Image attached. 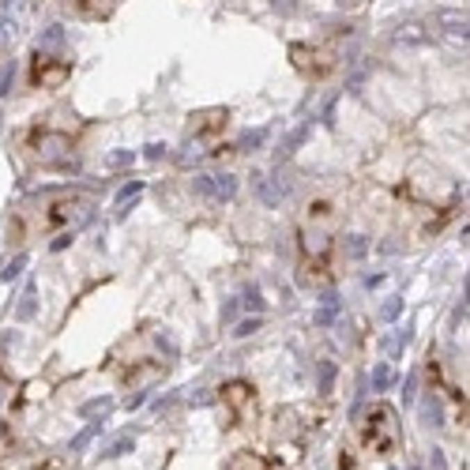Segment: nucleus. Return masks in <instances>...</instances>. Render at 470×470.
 Listing matches in <instances>:
<instances>
[{
    "mask_svg": "<svg viewBox=\"0 0 470 470\" xmlns=\"http://www.w3.org/2000/svg\"><path fill=\"white\" fill-rule=\"evenodd\" d=\"M335 229H339V215L331 204H312L305 222H301V282L327 279V264H331V248H335Z\"/></svg>",
    "mask_w": 470,
    "mask_h": 470,
    "instance_id": "nucleus-1",
    "label": "nucleus"
},
{
    "mask_svg": "<svg viewBox=\"0 0 470 470\" xmlns=\"http://www.w3.org/2000/svg\"><path fill=\"white\" fill-rule=\"evenodd\" d=\"M362 444L376 455H391L403 444V429H399V414L388 403H376L362 421Z\"/></svg>",
    "mask_w": 470,
    "mask_h": 470,
    "instance_id": "nucleus-2",
    "label": "nucleus"
},
{
    "mask_svg": "<svg viewBox=\"0 0 470 470\" xmlns=\"http://www.w3.org/2000/svg\"><path fill=\"white\" fill-rule=\"evenodd\" d=\"M26 151H31L38 162H45V165L68 162L72 136L68 132H57V128H31V136H26Z\"/></svg>",
    "mask_w": 470,
    "mask_h": 470,
    "instance_id": "nucleus-3",
    "label": "nucleus"
},
{
    "mask_svg": "<svg viewBox=\"0 0 470 470\" xmlns=\"http://www.w3.org/2000/svg\"><path fill=\"white\" fill-rule=\"evenodd\" d=\"M218 395H222V407L229 410L234 426H245V421L256 418V388L248 380H226Z\"/></svg>",
    "mask_w": 470,
    "mask_h": 470,
    "instance_id": "nucleus-4",
    "label": "nucleus"
},
{
    "mask_svg": "<svg viewBox=\"0 0 470 470\" xmlns=\"http://www.w3.org/2000/svg\"><path fill=\"white\" fill-rule=\"evenodd\" d=\"M72 76V60L64 57H49V53H34L31 57V87H42V90H57L64 87Z\"/></svg>",
    "mask_w": 470,
    "mask_h": 470,
    "instance_id": "nucleus-5",
    "label": "nucleus"
},
{
    "mask_svg": "<svg viewBox=\"0 0 470 470\" xmlns=\"http://www.w3.org/2000/svg\"><path fill=\"white\" fill-rule=\"evenodd\" d=\"M290 57L298 64V72H305L312 79H324L335 68V49L331 45H290Z\"/></svg>",
    "mask_w": 470,
    "mask_h": 470,
    "instance_id": "nucleus-6",
    "label": "nucleus"
},
{
    "mask_svg": "<svg viewBox=\"0 0 470 470\" xmlns=\"http://www.w3.org/2000/svg\"><path fill=\"white\" fill-rule=\"evenodd\" d=\"M226 121H229V109H222V106L200 109V113L188 117V136H196V140H215L226 128Z\"/></svg>",
    "mask_w": 470,
    "mask_h": 470,
    "instance_id": "nucleus-7",
    "label": "nucleus"
},
{
    "mask_svg": "<svg viewBox=\"0 0 470 470\" xmlns=\"http://www.w3.org/2000/svg\"><path fill=\"white\" fill-rule=\"evenodd\" d=\"M162 376H165V365H162V362H136V365L124 373V388L147 391L151 384H159Z\"/></svg>",
    "mask_w": 470,
    "mask_h": 470,
    "instance_id": "nucleus-8",
    "label": "nucleus"
},
{
    "mask_svg": "<svg viewBox=\"0 0 470 470\" xmlns=\"http://www.w3.org/2000/svg\"><path fill=\"white\" fill-rule=\"evenodd\" d=\"M76 207H83L79 196H60V200H53L49 211L42 215V226H45V229H57V226H64V222H72Z\"/></svg>",
    "mask_w": 470,
    "mask_h": 470,
    "instance_id": "nucleus-9",
    "label": "nucleus"
},
{
    "mask_svg": "<svg viewBox=\"0 0 470 470\" xmlns=\"http://www.w3.org/2000/svg\"><path fill=\"white\" fill-rule=\"evenodd\" d=\"M196 188H200V192H211L215 200H229V196L237 192V181H234V177H200Z\"/></svg>",
    "mask_w": 470,
    "mask_h": 470,
    "instance_id": "nucleus-10",
    "label": "nucleus"
},
{
    "mask_svg": "<svg viewBox=\"0 0 470 470\" xmlns=\"http://www.w3.org/2000/svg\"><path fill=\"white\" fill-rule=\"evenodd\" d=\"M117 4H121V0H76L83 19H106V15L117 12Z\"/></svg>",
    "mask_w": 470,
    "mask_h": 470,
    "instance_id": "nucleus-11",
    "label": "nucleus"
},
{
    "mask_svg": "<svg viewBox=\"0 0 470 470\" xmlns=\"http://www.w3.org/2000/svg\"><path fill=\"white\" fill-rule=\"evenodd\" d=\"M226 470H271V459L260 455V451H237L226 463Z\"/></svg>",
    "mask_w": 470,
    "mask_h": 470,
    "instance_id": "nucleus-12",
    "label": "nucleus"
},
{
    "mask_svg": "<svg viewBox=\"0 0 470 470\" xmlns=\"http://www.w3.org/2000/svg\"><path fill=\"white\" fill-rule=\"evenodd\" d=\"M440 23L448 26V34H455V38L463 34L467 38V15L463 12H440Z\"/></svg>",
    "mask_w": 470,
    "mask_h": 470,
    "instance_id": "nucleus-13",
    "label": "nucleus"
},
{
    "mask_svg": "<svg viewBox=\"0 0 470 470\" xmlns=\"http://www.w3.org/2000/svg\"><path fill=\"white\" fill-rule=\"evenodd\" d=\"M373 384H376V391H388L391 388V368L384 365V362L373 368Z\"/></svg>",
    "mask_w": 470,
    "mask_h": 470,
    "instance_id": "nucleus-14",
    "label": "nucleus"
},
{
    "mask_svg": "<svg viewBox=\"0 0 470 470\" xmlns=\"http://www.w3.org/2000/svg\"><path fill=\"white\" fill-rule=\"evenodd\" d=\"M132 444H136V437H132V432H124V437H117L113 444L106 448V455H109V459H113V455H124V451L132 448Z\"/></svg>",
    "mask_w": 470,
    "mask_h": 470,
    "instance_id": "nucleus-15",
    "label": "nucleus"
},
{
    "mask_svg": "<svg viewBox=\"0 0 470 470\" xmlns=\"http://www.w3.org/2000/svg\"><path fill=\"white\" fill-rule=\"evenodd\" d=\"M109 410H113V399H90V403H83L79 414H87V418H90V414H109Z\"/></svg>",
    "mask_w": 470,
    "mask_h": 470,
    "instance_id": "nucleus-16",
    "label": "nucleus"
},
{
    "mask_svg": "<svg viewBox=\"0 0 470 470\" xmlns=\"http://www.w3.org/2000/svg\"><path fill=\"white\" fill-rule=\"evenodd\" d=\"M23 267H26V256H15V260H12V264H8V267H4V271H0V279H4V282L19 279V271H23Z\"/></svg>",
    "mask_w": 470,
    "mask_h": 470,
    "instance_id": "nucleus-17",
    "label": "nucleus"
},
{
    "mask_svg": "<svg viewBox=\"0 0 470 470\" xmlns=\"http://www.w3.org/2000/svg\"><path fill=\"white\" fill-rule=\"evenodd\" d=\"M98 429H102V421H90V426H87V429H83V432H79V437H76V440H72V451H79L83 444H90V437H95V432H98Z\"/></svg>",
    "mask_w": 470,
    "mask_h": 470,
    "instance_id": "nucleus-18",
    "label": "nucleus"
},
{
    "mask_svg": "<svg viewBox=\"0 0 470 470\" xmlns=\"http://www.w3.org/2000/svg\"><path fill=\"white\" fill-rule=\"evenodd\" d=\"M60 42H64V26H49L45 38H42V49H57Z\"/></svg>",
    "mask_w": 470,
    "mask_h": 470,
    "instance_id": "nucleus-19",
    "label": "nucleus"
},
{
    "mask_svg": "<svg viewBox=\"0 0 470 470\" xmlns=\"http://www.w3.org/2000/svg\"><path fill=\"white\" fill-rule=\"evenodd\" d=\"M136 162V151H117V154H109V170H124V165H132Z\"/></svg>",
    "mask_w": 470,
    "mask_h": 470,
    "instance_id": "nucleus-20",
    "label": "nucleus"
},
{
    "mask_svg": "<svg viewBox=\"0 0 470 470\" xmlns=\"http://www.w3.org/2000/svg\"><path fill=\"white\" fill-rule=\"evenodd\" d=\"M64 467H68V463H64L60 455H45L42 463H34V470H64Z\"/></svg>",
    "mask_w": 470,
    "mask_h": 470,
    "instance_id": "nucleus-21",
    "label": "nucleus"
},
{
    "mask_svg": "<svg viewBox=\"0 0 470 470\" xmlns=\"http://www.w3.org/2000/svg\"><path fill=\"white\" fill-rule=\"evenodd\" d=\"M335 309H339V305H335V298H324V309L316 312V324H327V320L335 316Z\"/></svg>",
    "mask_w": 470,
    "mask_h": 470,
    "instance_id": "nucleus-22",
    "label": "nucleus"
},
{
    "mask_svg": "<svg viewBox=\"0 0 470 470\" xmlns=\"http://www.w3.org/2000/svg\"><path fill=\"white\" fill-rule=\"evenodd\" d=\"M331 376H335V365L324 362L320 365V391H331Z\"/></svg>",
    "mask_w": 470,
    "mask_h": 470,
    "instance_id": "nucleus-23",
    "label": "nucleus"
},
{
    "mask_svg": "<svg viewBox=\"0 0 470 470\" xmlns=\"http://www.w3.org/2000/svg\"><path fill=\"white\" fill-rule=\"evenodd\" d=\"M8 448H12V429H8V421L0 418V455H4Z\"/></svg>",
    "mask_w": 470,
    "mask_h": 470,
    "instance_id": "nucleus-24",
    "label": "nucleus"
},
{
    "mask_svg": "<svg viewBox=\"0 0 470 470\" xmlns=\"http://www.w3.org/2000/svg\"><path fill=\"white\" fill-rule=\"evenodd\" d=\"M8 38H15V19L8 23V15H0V42H8Z\"/></svg>",
    "mask_w": 470,
    "mask_h": 470,
    "instance_id": "nucleus-25",
    "label": "nucleus"
},
{
    "mask_svg": "<svg viewBox=\"0 0 470 470\" xmlns=\"http://www.w3.org/2000/svg\"><path fill=\"white\" fill-rule=\"evenodd\" d=\"M256 327H260V320H241V324H237V331H234V335H237V339H245V335H252Z\"/></svg>",
    "mask_w": 470,
    "mask_h": 470,
    "instance_id": "nucleus-26",
    "label": "nucleus"
},
{
    "mask_svg": "<svg viewBox=\"0 0 470 470\" xmlns=\"http://www.w3.org/2000/svg\"><path fill=\"white\" fill-rule=\"evenodd\" d=\"M31 316H34V293H26L19 305V320H31Z\"/></svg>",
    "mask_w": 470,
    "mask_h": 470,
    "instance_id": "nucleus-27",
    "label": "nucleus"
},
{
    "mask_svg": "<svg viewBox=\"0 0 470 470\" xmlns=\"http://www.w3.org/2000/svg\"><path fill=\"white\" fill-rule=\"evenodd\" d=\"M339 470H357V459H354V451H343V455H339Z\"/></svg>",
    "mask_w": 470,
    "mask_h": 470,
    "instance_id": "nucleus-28",
    "label": "nucleus"
},
{
    "mask_svg": "<svg viewBox=\"0 0 470 470\" xmlns=\"http://www.w3.org/2000/svg\"><path fill=\"white\" fill-rule=\"evenodd\" d=\"M12 64H4V68H0V95H4V90H8V83H12Z\"/></svg>",
    "mask_w": 470,
    "mask_h": 470,
    "instance_id": "nucleus-29",
    "label": "nucleus"
},
{
    "mask_svg": "<svg viewBox=\"0 0 470 470\" xmlns=\"http://www.w3.org/2000/svg\"><path fill=\"white\" fill-rule=\"evenodd\" d=\"M136 192H140V181L124 184V188H121V196H117V200H121V204H124V200H128V196H136Z\"/></svg>",
    "mask_w": 470,
    "mask_h": 470,
    "instance_id": "nucleus-30",
    "label": "nucleus"
},
{
    "mask_svg": "<svg viewBox=\"0 0 470 470\" xmlns=\"http://www.w3.org/2000/svg\"><path fill=\"white\" fill-rule=\"evenodd\" d=\"M162 154H165V147H159V143L147 147V159H162Z\"/></svg>",
    "mask_w": 470,
    "mask_h": 470,
    "instance_id": "nucleus-31",
    "label": "nucleus"
},
{
    "mask_svg": "<svg viewBox=\"0 0 470 470\" xmlns=\"http://www.w3.org/2000/svg\"><path fill=\"white\" fill-rule=\"evenodd\" d=\"M399 309H403V305H399V301H391V305H388V309H384V316H388V320H395V316H399Z\"/></svg>",
    "mask_w": 470,
    "mask_h": 470,
    "instance_id": "nucleus-32",
    "label": "nucleus"
},
{
    "mask_svg": "<svg viewBox=\"0 0 470 470\" xmlns=\"http://www.w3.org/2000/svg\"><path fill=\"white\" fill-rule=\"evenodd\" d=\"M275 8H279V12H286V15H290V12H293V0H275Z\"/></svg>",
    "mask_w": 470,
    "mask_h": 470,
    "instance_id": "nucleus-33",
    "label": "nucleus"
},
{
    "mask_svg": "<svg viewBox=\"0 0 470 470\" xmlns=\"http://www.w3.org/2000/svg\"><path fill=\"white\" fill-rule=\"evenodd\" d=\"M414 470H418V467H414Z\"/></svg>",
    "mask_w": 470,
    "mask_h": 470,
    "instance_id": "nucleus-34",
    "label": "nucleus"
}]
</instances>
